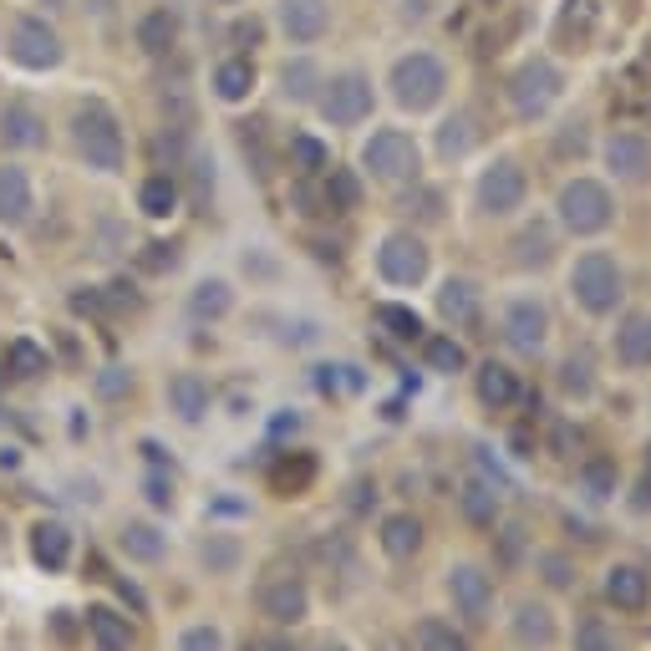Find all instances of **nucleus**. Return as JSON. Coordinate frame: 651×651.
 Listing matches in <instances>:
<instances>
[{
    "instance_id": "1",
    "label": "nucleus",
    "mask_w": 651,
    "mask_h": 651,
    "mask_svg": "<svg viewBox=\"0 0 651 651\" xmlns=\"http://www.w3.org/2000/svg\"><path fill=\"white\" fill-rule=\"evenodd\" d=\"M72 148H77V159L93 173H122V163H128V138H122L118 112H112L102 97L77 102V112H72Z\"/></svg>"
},
{
    "instance_id": "2",
    "label": "nucleus",
    "mask_w": 651,
    "mask_h": 651,
    "mask_svg": "<svg viewBox=\"0 0 651 651\" xmlns=\"http://www.w3.org/2000/svg\"><path fill=\"white\" fill-rule=\"evenodd\" d=\"M6 56H11L21 72H56L67 62V41L56 31V21L36 11H21L11 15V26H6Z\"/></svg>"
},
{
    "instance_id": "3",
    "label": "nucleus",
    "mask_w": 651,
    "mask_h": 651,
    "mask_svg": "<svg viewBox=\"0 0 651 651\" xmlns=\"http://www.w3.org/2000/svg\"><path fill=\"white\" fill-rule=\"evenodd\" d=\"M392 102L408 107V112H427V107H438L443 93H448V67H443L433 52H408L392 62Z\"/></svg>"
},
{
    "instance_id": "4",
    "label": "nucleus",
    "mask_w": 651,
    "mask_h": 651,
    "mask_svg": "<svg viewBox=\"0 0 651 651\" xmlns=\"http://www.w3.org/2000/svg\"><path fill=\"white\" fill-rule=\"evenodd\" d=\"M571 295L581 301V311H590V316H611L626 295L621 265H616L606 250H585L571 270Z\"/></svg>"
},
{
    "instance_id": "5",
    "label": "nucleus",
    "mask_w": 651,
    "mask_h": 651,
    "mask_svg": "<svg viewBox=\"0 0 651 651\" xmlns=\"http://www.w3.org/2000/svg\"><path fill=\"white\" fill-rule=\"evenodd\" d=\"M560 225L571 229V235H606L616 225V199L611 188L596 184V178H571V184L560 188Z\"/></svg>"
},
{
    "instance_id": "6",
    "label": "nucleus",
    "mask_w": 651,
    "mask_h": 651,
    "mask_svg": "<svg viewBox=\"0 0 651 651\" xmlns=\"http://www.w3.org/2000/svg\"><path fill=\"white\" fill-rule=\"evenodd\" d=\"M361 169L372 173V178H382V184H408L423 169V153H417V143L402 128H377L361 143Z\"/></svg>"
},
{
    "instance_id": "7",
    "label": "nucleus",
    "mask_w": 651,
    "mask_h": 651,
    "mask_svg": "<svg viewBox=\"0 0 651 651\" xmlns=\"http://www.w3.org/2000/svg\"><path fill=\"white\" fill-rule=\"evenodd\" d=\"M316 107L336 128H357V122L372 118V77L367 72H336V77L321 82Z\"/></svg>"
},
{
    "instance_id": "8",
    "label": "nucleus",
    "mask_w": 651,
    "mask_h": 651,
    "mask_svg": "<svg viewBox=\"0 0 651 651\" xmlns=\"http://www.w3.org/2000/svg\"><path fill=\"white\" fill-rule=\"evenodd\" d=\"M560 87H565V77H560L555 62H545V56H534V62H524V67H514V77H509V107H514L524 122L545 118L550 107H555Z\"/></svg>"
},
{
    "instance_id": "9",
    "label": "nucleus",
    "mask_w": 651,
    "mask_h": 651,
    "mask_svg": "<svg viewBox=\"0 0 651 651\" xmlns=\"http://www.w3.org/2000/svg\"><path fill=\"white\" fill-rule=\"evenodd\" d=\"M377 270H382L387 285H423L427 280V245L412 235V229H392L382 245H377Z\"/></svg>"
},
{
    "instance_id": "10",
    "label": "nucleus",
    "mask_w": 651,
    "mask_h": 651,
    "mask_svg": "<svg viewBox=\"0 0 651 651\" xmlns=\"http://www.w3.org/2000/svg\"><path fill=\"white\" fill-rule=\"evenodd\" d=\"M524 194H530V178H524V169H519L514 159H493L489 169L479 173V184H474V199H479L484 214H514L519 204H524Z\"/></svg>"
},
{
    "instance_id": "11",
    "label": "nucleus",
    "mask_w": 651,
    "mask_h": 651,
    "mask_svg": "<svg viewBox=\"0 0 651 651\" xmlns=\"http://www.w3.org/2000/svg\"><path fill=\"white\" fill-rule=\"evenodd\" d=\"M448 596H453V606H458V616L464 621H489V611H493V575L484 571V565H474V560H458V565H448Z\"/></svg>"
},
{
    "instance_id": "12",
    "label": "nucleus",
    "mask_w": 651,
    "mask_h": 651,
    "mask_svg": "<svg viewBox=\"0 0 651 651\" xmlns=\"http://www.w3.org/2000/svg\"><path fill=\"white\" fill-rule=\"evenodd\" d=\"M504 341L514 346V351H524V357H540L550 341V311L540 306V301H509L504 306Z\"/></svg>"
},
{
    "instance_id": "13",
    "label": "nucleus",
    "mask_w": 651,
    "mask_h": 651,
    "mask_svg": "<svg viewBox=\"0 0 651 651\" xmlns=\"http://www.w3.org/2000/svg\"><path fill=\"white\" fill-rule=\"evenodd\" d=\"M275 26L285 41L311 46L332 31V6L326 0H275Z\"/></svg>"
},
{
    "instance_id": "14",
    "label": "nucleus",
    "mask_w": 651,
    "mask_h": 651,
    "mask_svg": "<svg viewBox=\"0 0 651 651\" xmlns=\"http://www.w3.org/2000/svg\"><path fill=\"white\" fill-rule=\"evenodd\" d=\"M0 143L11 148V153L46 148V112L36 102H6L0 107Z\"/></svg>"
},
{
    "instance_id": "15",
    "label": "nucleus",
    "mask_w": 651,
    "mask_h": 651,
    "mask_svg": "<svg viewBox=\"0 0 651 651\" xmlns=\"http://www.w3.org/2000/svg\"><path fill=\"white\" fill-rule=\"evenodd\" d=\"M606 169H611L621 184H647L651 178V138L611 133L606 138Z\"/></svg>"
},
{
    "instance_id": "16",
    "label": "nucleus",
    "mask_w": 651,
    "mask_h": 651,
    "mask_svg": "<svg viewBox=\"0 0 651 651\" xmlns=\"http://www.w3.org/2000/svg\"><path fill=\"white\" fill-rule=\"evenodd\" d=\"M260 616H270V621H280V626L306 621V616H311L306 581H295V575H280V581H270L265 590H260Z\"/></svg>"
},
{
    "instance_id": "17",
    "label": "nucleus",
    "mask_w": 651,
    "mask_h": 651,
    "mask_svg": "<svg viewBox=\"0 0 651 651\" xmlns=\"http://www.w3.org/2000/svg\"><path fill=\"white\" fill-rule=\"evenodd\" d=\"M36 209V184L21 163H0V225L6 229H21Z\"/></svg>"
},
{
    "instance_id": "18",
    "label": "nucleus",
    "mask_w": 651,
    "mask_h": 651,
    "mask_svg": "<svg viewBox=\"0 0 651 651\" xmlns=\"http://www.w3.org/2000/svg\"><path fill=\"white\" fill-rule=\"evenodd\" d=\"M606 600H611L616 611H647V600H651V575L641 571V565H631V560L611 565V571H606Z\"/></svg>"
},
{
    "instance_id": "19",
    "label": "nucleus",
    "mask_w": 651,
    "mask_h": 651,
    "mask_svg": "<svg viewBox=\"0 0 651 651\" xmlns=\"http://www.w3.org/2000/svg\"><path fill=\"white\" fill-rule=\"evenodd\" d=\"M616 357L621 367H651V311H631V316L616 326Z\"/></svg>"
},
{
    "instance_id": "20",
    "label": "nucleus",
    "mask_w": 651,
    "mask_h": 651,
    "mask_svg": "<svg viewBox=\"0 0 651 651\" xmlns=\"http://www.w3.org/2000/svg\"><path fill=\"white\" fill-rule=\"evenodd\" d=\"M377 545H382L387 560H412L417 550H423V519L417 514H387Z\"/></svg>"
},
{
    "instance_id": "21",
    "label": "nucleus",
    "mask_w": 651,
    "mask_h": 651,
    "mask_svg": "<svg viewBox=\"0 0 651 651\" xmlns=\"http://www.w3.org/2000/svg\"><path fill=\"white\" fill-rule=\"evenodd\" d=\"M169 408L184 417V423H199L204 412H209V382L199 372H178L169 377Z\"/></svg>"
},
{
    "instance_id": "22",
    "label": "nucleus",
    "mask_w": 651,
    "mask_h": 651,
    "mask_svg": "<svg viewBox=\"0 0 651 651\" xmlns=\"http://www.w3.org/2000/svg\"><path fill=\"white\" fill-rule=\"evenodd\" d=\"M575 484H581V493L590 499V504H606V499H616L621 468H616V458H606V453H590V458L581 464V474H575Z\"/></svg>"
},
{
    "instance_id": "23",
    "label": "nucleus",
    "mask_w": 651,
    "mask_h": 651,
    "mask_svg": "<svg viewBox=\"0 0 651 651\" xmlns=\"http://www.w3.org/2000/svg\"><path fill=\"white\" fill-rule=\"evenodd\" d=\"M31 555H36L41 571H62V565L72 560V530L67 524H56V519L36 524V530H31Z\"/></svg>"
},
{
    "instance_id": "24",
    "label": "nucleus",
    "mask_w": 651,
    "mask_h": 651,
    "mask_svg": "<svg viewBox=\"0 0 651 651\" xmlns=\"http://www.w3.org/2000/svg\"><path fill=\"white\" fill-rule=\"evenodd\" d=\"M474 387H479V402L484 408H514L519 402V377L509 372L504 361H484L479 367V377H474Z\"/></svg>"
},
{
    "instance_id": "25",
    "label": "nucleus",
    "mask_w": 651,
    "mask_h": 651,
    "mask_svg": "<svg viewBox=\"0 0 651 651\" xmlns=\"http://www.w3.org/2000/svg\"><path fill=\"white\" fill-rule=\"evenodd\" d=\"M254 93V62L250 56H225L214 67V97L219 102H245Z\"/></svg>"
},
{
    "instance_id": "26",
    "label": "nucleus",
    "mask_w": 651,
    "mask_h": 651,
    "mask_svg": "<svg viewBox=\"0 0 651 651\" xmlns=\"http://www.w3.org/2000/svg\"><path fill=\"white\" fill-rule=\"evenodd\" d=\"M458 509H464L468 524L493 530V519H499V489H493L489 479H464V489H458Z\"/></svg>"
},
{
    "instance_id": "27",
    "label": "nucleus",
    "mask_w": 651,
    "mask_h": 651,
    "mask_svg": "<svg viewBox=\"0 0 651 651\" xmlns=\"http://www.w3.org/2000/svg\"><path fill=\"white\" fill-rule=\"evenodd\" d=\"M514 637L524 647H550L555 641V611L540 600H519L514 606Z\"/></svg>"
},
{
    "instance_id": "28",
    "label": "nucleus",
    "mask_w": 651,
    "mask_h": 651,
    "mask_svg": "<svg viewBox=\"0 0 651 651\" xmlns=\"http://www.w3.org/2000/svg\"><path fill=\"white\" fill-rule=\"evenodd\" d=\"M138 46H143L148 56H169L173 46H178V15L173 11H148L143 21H138Z\"/></svg>"
},
{
    "instance_id": "29",
    "label": "nucleus",
    "mask_w": 651,
    "mask_h": 651,
    "mask_svg": "<svg viewBox=\"0 0 651 651\" xmlns=\"http://www.w3.org/2000/svg\"><path fill=\"white\" fill-rule=\"evenodd\" d=\"M87 631H93L97 651H133V626H128V616L107 611V606L87 611Z\"/></svg>"
},
{
    "instance_id": "30",
    "label": "nucleus",
    "mask_w": 651,
    "mask_h": 651,
    "mask_svg": "<svg viewBox=\"0 0 651 651\" xmlns=\"http://www.w3.org/2000/svg\"><path fill=\"white\" fill-rule=\"evenodd\" d=\"M412 647L417 651H474L464 631L453 621H443V616H423V621L412 626Z\"/></svg>"
},
{
    "instance_id": "31",
    "label": "nucleus",
    "mask_w": 651,
    "mask_h": 651,
    "mask_svg": "<svg viewBox=\"0 0 651 651\" xmlns=\"http://www.w3.org/2000/svg\"><path fill=\"white\" fill-rule=\"evenodd\" d=\"M229 306H235L229 280H199L194 295H188V316H194V321H225Z\"/></svg>"
},
{
    "instance_id": "32",
    "label": "nucleus",
    "mask_w": 651,
    "mask_h": 651,
    "mask_svg": "<svg viewBox=\"0 0 651 651\" xmlns=\"http://www.w3.org/2000/svg\"><path fill=\"white\" fill-rule=\"evenodd\" d=\"M118 545L128 550V560H143V565H153V560H163L169 540H163L159 524H143V519H133V524H122Z\"/></svg>"
},
{
    "instance_id": "33",
    "label": "nucleus",
    "mask_w": 651,
    "mask_h": 651,
    "mask_svg": "<svg viewBox=\"0 0 651 651\" xmlns=\"http://www.w3.org/2000/svg\"><path fill=\"white\" fill-rule=\"evenodd\" d=\"M321 67L316 62H306V56H295V62H285L280 67V93L291 97V102H316V93H321Z\"/></svg>"
},
{
    "instance_id": "34",
    "label": "nucleus",
    "mask_w": 651,
    "mask_h": 651,
    "mask_svg": "<svg viewBox=\"0 0 651 651\" xmlns=\"http://www.w3.org/2000/svg\"><path fill=\"white\" fill-rule=\"evenodd\" d=\"M321 178H326V184H321V204L332 214H346L361 204V178L351 169H326Z\"/></svg>"
},
{
    "instance_id": "35",
    "label": "nucleus",
    "mask_w": 651,
    "mask_h": 651,
    "mask_svg": "<svg viewBox=\"0 0 651 651\" xmlns=\"http://www.w3.org/2000/svg\"><path fill=\"white\" fill-rule=\"evenodd\" d=\"M138 209H143L148 219H169V214L178 209V184H173L169 173L143 178V188H138Z\"/></svg>"
},
{
    "instance_id": "36",
    "label": "nucleus",
    "mask_w": 651,
    "mask_h": 651,
    "mask_svg": "<svg viewBox=\"0 0 651 651\" xmlns=\"http://www.w3.org/2000/svg\"><path fill=\"white\" fill-rule=\"evenodd\" d=\"M291 169L306 173V178H316V173L332 169V148L321 143L316 133H291Z\"/></svg>"
},
{
    "instance_id": "37",
    "label": "nucleus",
    "mask_w": 651,
    "mask_h": 651,
    "mask_svg": "<svg viewBox=\"0 0 651 651\" xmlns=\"http://www.w3.org/2000/svg\"><path fill=\"white\" fill-rule=\"evenodd\" d=\"M423 357H427V372H443V377H453V372H464L468 367L464 341H453V336H427Z\"/></svg>"
},
{
    "instance_id": "38",
    "label": "nucleus",
    "mask_w": 651,
    "mask_h": 651,
    "mask_svg": "<svg viewBox=\"0 0 651 651\" xmlns=\"http://www.w3.org/2000/svg\"><path fill=\"white\" fill-rule=\"evenodd\" d=\"M438 311L448 321H474V311H479V291H474V280H443Z\"/></svg>"
},
{
    "instance_id": "39",
    "label": "nucleus",
    "mask_w": 651,
    "mask_h": 651,
    "mask_svg": "<svg viewBox=\"0 0 651 651\" xmlns=\"http://www.w3.org/2000/svg\"><path fill=\"white\" fill-rule=\"evenodd\" d=\"M550 254H555V240H550V229H545V225L524 229V235L514 240V265H524V270L550 265Z\"/></svg>"
},
{
    "instance_id": "40",
    "label": "nucleus",
    "mask_w": 651,
    "mask_h": 651,
    "mask_svg": "<svg viewBox=\"0 0 651 651\" xmlns=\"http://www.w3.org/2000/svg\"><path fill=\"white\" fill-rule=\"evenodd\" d=\"M6 372H15V377H41V372H46V346H36L31 336H15V341L6 346Z\"/></svg>"
},
{
    "instance_id": "41",
    "label": "nucleus",
    "mask_w": 651,
    "mask_h": 651,
    "mask_svg": "<svg viewBox=\"0 0 651 651\" xmlns=\"http://www.w3.org/2000/svg\"><path fill=\"white\" fill-rule=\"evenodd\" d=\"M311 479H316V458H311V453H295V458L275 464V474H270V484H275L285 499H291V493H301Z\"/></svg>"
},
{
    "instance_id": "42",
    "label": "nucleus",
    "mask_w": 651,
    "mask_h": 651,
    "mask_svg": "<svg viewBox=\"0 0 651 651\" xmlns=\"http://www.w3.org/2000/svg\"><path fill=\"white\" fill-rule=\"evenodd\" d=\"M474 138H479L474 133V118H468V112H453V118L438 128V153L443 159H464L468 148H474Z\"/></svg>"
},
{
    "instance_id": "43",
    "label": "nucleus",
    "mask_w": 651,
    "mask_h": 651,
    "mask_svg": "<svg viewBox=\"0 0 651 651\" xmlns=\"http://www.w3.org/2000/svg\"><path fill=\"white\" fill-rule=\"evenodd\" d=\"M534 571L545 575L550 590H575V581H581V575H575V560L565 555V550H540V555H534Z\"/></svg>"
},
{
    "instance_id": "44",
    "label": "nucleus",
    "mask_w": 651,
    "mask_h": 651,
    "mask_svg": "<svg viewBox=\"0 0 651 651\" xmlns=\"http://www.w3.org/2000/svg\"><path fill=\"white\" fill-rule=\"evenodd\" d=\"M377 326H387V336H398V341H423V316L408 306H377L372 311Z\"/></svg>"
},
{
    "instance_id": "45",
    "label": "nucleus",
    "mask_w": 651,
    "mask_h": 651,
    "mask_svg": "<svg viewBox=\"0 0 651 651\" xmlns=\"http://www.w3.org/2000/svg\"><path fill=\"white\" fill-rule=\"evenodd\" d=\"M560 387L571 392V398H590V387H596V367H590V357H565V367H560Z\"/></svg>"
},
{
    "instance_id": "46",
    "label": "nucleus",
    "mask_w": 651,
    "mask_h": 651,
    "mask_svg": "<svg viewBox=\"0 0 651 651\" xmlns=\"http://www.w3.org/2000/svg\"><path fill=\"white\" fill-rule=\"evenodd\" d=\"M575 651H621V641H616V631L600 616H585L575 626Z\"/></svg>"
},
{
    "instance_id": "47",
    "label": "nucleus",
    "mask_w": 651,
    "mask_h": 651,
    "mask_svg": "<svg viewBox=\"0 0 651 651\" xmlns=\"http://www.w3.org/2000/svg\"><path fill=\"white\" fill-rule=\"evenodd\" d=\"M199 560L209 565L214 575H225V571H235V565H240V545H235L229 534H209V540L199 545Z\"/></svg>"
},
{
    "instance_id": "48",
    "label": "nucleus",
    "mask_w": 651,
    "mask_h": 651,
    "mask_svg": "<svg viewBox=\"0 0 651 651\" xmlns=\"http://www.w3.org/2000/svg\"><path fill=\"white\" fill-rule=\"evenodd\" d=\"M93 387H97V398H128L133 392V372L128 367H102L93 377Z\"/></svg>"
},
{
    "instance_id": "49",
    "label": "nucleus",
    "mask_w": 651,
    "mask_h": 651,
    "mask_svg": "<svg viewBox=\"0 0 651 651\" xmlns=\"http://www.w3.org/2000/svg\"><path fill=\"white\" fill-rule=\"evenodd\" d=\"M178 651H225V637H219V626H188L178 637Z\"/></svg>"
},
{
    "instance_id": "50",
    "label": "nucleus",
    "mask_w": 651,
    "mask_h": 651,
    "mask_svg": "<svg viewBox=\"0 0 651 651\" xmlns=\"http://www.w3.org/2000/svg\"><path fill=\"white\" fill-rule=\"evenodd\" d=\"M143 265L148 270H173V265H178V250H173V245H148Z\"/></svg>"
},
{
    "instance_id": "51",
    "label": "nucleus",
    "mask_w": 651,
    "mask_h": 651,
    "mask_svg": "<svg viewBox=\"0 0 651 651\" xmlns=\"http://www.w3.org/2000/svg\"><path fill=\"white\" fill-rule=\"evenodd\" d=\"M143 489H148V499H153V504H173V484H169V479H159V474H153V479H148Z\"/></svg>"
},
{
    "instance_id": "52",
    "label": "nucleus",
    "mask_w": 651,
    "mask_h": 651,
    "mask_svg": "<svg viewBox=\"0 0 651 651\" xmlns=\"http://www.w3.org/2000/svg\"><path fill=\"white\" fill-rule=\"evenodd\" d=\"M260 36H265V31H260V21H240V26H235V41H240V46H254Z\"/></svg>"
},
{
    "instance_id": "53",
    "label": "nucleus",
    "mask_w": 651,
    "mask_h": 651,
    "mask_svg": "<svg viewBox=\"0 0 651 651\" xmlns=\"http://www.w3.org/2000/svg\"><path fill=\"white\" fill-rule=\"evenodd\" d=\"M87 11H93V15H112V11H118V0H87Z\"/></svg>"
},
{
    "instance_id": "54",
    "label": "nucleus",
    "mask_w": 651,
    "mask_h": 651,
    "mask_svg": "<svg viewBox=\"0 0 651 651\" xmlns=\"http://www.w3.org/2000/svg\"><path fill=\"white\" fill-rule=\"evenodd\" d=\"M647 474H651V443H647Z\"/></svg>"
},
{
    "instance_id": "55",
    "label": "nucleus",
    "mask_w": 651,
    "mask_h": 651,
    "mask_svg": "<svg viewBox=\"0 0 651 651\" xmlns=\"http://www.w3.org/2000/svg\"><path fill=\"white\" fill-rule=\"evenodd\" d=\"M321 651H346V647H321Z\"/></svg>"
},
{
    "instance_id": "56",
    "label": "nucleus",
    "mask_w": 651,
    "mask_h": 651,
    "mask_svg": "<svg viewBox=\"0 0 651 651\" xmlns=\"http://www.w3.org/2000/svg\"><path fill=\"white\" fill-rule=\"evenodd\" d=\"M219 6H235V0H219Z\"/></svg>"
}]
</instances>
